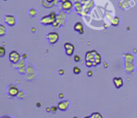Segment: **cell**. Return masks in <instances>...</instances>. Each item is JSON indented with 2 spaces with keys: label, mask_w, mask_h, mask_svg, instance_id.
Listing matches in <instances>:
<instances>
[{
  "label": "cell",
  "mask_w": 137,
  "mask_h": 118,
  "mask_svg": "<svg viewBox=\"0 0 137 118\" xmlns=\"http://www.w3.org/2000/svg\"><path fill=\"white\" fill-rule=\"evenodd\" d=\"M85 61L91 62L93 64V66L95 67V66L101 64V55L96 51L87 52L85 54Z\"/></svg>",
  "instance_id": "obj_1"
},
{
  "label": "cell",
  "mask_w": 137,
  "mask_h": 118,
  "mask_svg": "<svg viewBox=\"0 0 137 118\" xmlns=\"http://www.w3.org/2000/svg\"><path fill=\"white\" fill-rule=\"evenodd\" d=\"M46 37H47V39L49 40L50 44H55V43H56V42L58 41V39H59V35H58L56 32H51V33H49Z\"/></svg>",
  "instance_id": "obj_2"
},
{
  "label": "cell",
  "mask_w": 137,
  "mask_h": 118,
  "mask_svg": "<svg viewBox=\"0 0 137 118\" xmlns=\"http://www.w3.org/2000/svg\"><path fill=\"white\" fill-rule=\"evenodd\" d=\"M19 89L16 85H13V84H9L8 85V94L9 97H17L18 94H19Z\"/></svg>",
  "instance_id": "obj_3"
},
{
  "label": "cell",
  "mask_w": 137,
  "mask_h": 118,
  "mask_svg": "<svg viewBox=\"0 0 137 118\" xmlns=\"http://www.w3.org/2000/svg\"><path fill=\"white\" fill-rule=\"evenodd\" d=\"M20 60V54L18 52L16 51H12L9 53V61L13 64L18 63V61Z\"/></svg>",
  "instance_id": "obj_4"
},
{
  "label": "cell",
  "mask_w": 137,
  "mask_h": 118,
  "mask_svg": "<svg viewBox=\"0 0 137 118\" xmlns=\"http://www.w3.org/2000/svg\"><path fill=\"white\" fill-rule=\"evenodd\" d=\"M64 48H65V51H66V53L68 56H71L73 54V52H74V45L71 44V43H68L66 42L64 44Z\"/></svg>",
  "instance_id": "obj_5"
},
{
  "label": "cell",
  "mask_w": 137,
  "mask_h": 118,
  "mask_svg": "<svg viewBox=\"0 0 137 118\" xmlns=\"http://www.w3.org/2000/svg\"><path fill=\"white\" fill-rule=\"evenodd\" d=\"M113 83H114L116 88H117V89L121 88V87L123 86V84H124L123 80H122V78H120V77H115V78L113 79Z\"/></svg>",
  "instance_id": "obj_6"
},
{
  "label": "cell",
  "mask_w": 137,
  "mask_h": 118,
  "mask_svg": "<svg viewBox=\"0 0 137 118\" xmlns=\"http://www.w3.org/2000/svg\"><path fill=\"white\" fill-rule=\"evenodd\" d=\"M68 105H69V101L68 100H63V101H60L58 104H57V107L60 111H67L68 108Z\"/></svg>",
  "instance_id": "obj_7"
},
{
  "label": "cell",
  "mask_w": 137,
  "mask_h": 118,
  "mask_svg": "<svg viewBox=\"0 0 137 118\" xmlns=\"http://www.w3.org/2000/svg\"><path fill=\"white\" fill-rule=\"evenodd\" d=\"M5 22H6L8 25L12 26V25H14V24H15L16 20H15V18H14L12 15H7V16H6V18H5Z\"/></svg>",
  "instance_id": "obj_8"
},
{
  "label": "cell",
  "mask_w": 137,
  "mask_h": 118,
  "mask_svg": "<svg viewBox=\"0 0 137 118\" xmlns=\"http://www.w3.org/2000/svg\"><path fill=\"white\" fill-rule=\"evenodd\" d=\"M54 21H55V20H53V19L50 17V15H49V16H44V17L40 20V22H41L43 24H46V25L53 23H54Z\"/></svg>",
  "instance_id": "obj_9"
},
{
  "label": "cell",
  "mask_w": 137,
  "mask_h": 118,
  "mask_svg": "<svg viewBox=\"0 0 137 118\" xmlns=\"http://www.w3.org/2000/svg\"><path fill=\"white\" fill-rule=\"evenodd\" d=\"M74 30L78 31L80 34H83L84 33V27H83V24L80 23V22H77L74 25Z\"/></svg>",
  "instance_id": "obj_10"
},
{
  "label": "cell",
  "mask_w": 137,
  "mask_h": 118,
  "mask_svg": "<svg viewBox=\"0 0 137 118\" xmlns=\"http://www.w3.org/2000/svg\"><path fill=\"white\" fill-rule=\"evenodd\" d=\"M71 7H72V4H71V2L70 1H65V2H63V4H62V8L63 9H65V10H68V9H70L71 8Z\"/></svg>",
  "instance_id": "obj_11"
},
{
  "label": "cell",
  "mask_w": 137,
  "mask_h": 118,
  "mask_svg": "<svg viewBox=\"0 0 137 118\" xmlns=\"http://www.w3.org/2000/svg\"><path fill=\"white\" fill-rule=\"evenodd\" d=\"M42 5L45 8H51L54 5V0H42Z\"/></svg>",
  "instance_id": "obj_12"
},
{
  "label": "cell",
  "mask_w": 137,
  "mask_h": 118,
  "mask_svg": "<svg viewBox=\"0 0 137 118\" xmlns=\"http://www.w3.org/2000/svg\"><path fill=\"white\" fill-rule=\"evenodd\" d=\"M90 116H91V118H102L101 114L100 113H93V114H90Z\"/></svg>",
  "instance_id": "obj_13"
},
{
  "label": "cell",
  "mask_w": 137,
  "mask_h": 118,
  "mask_svg": "<svg viewBox=\"0 0 137 118\" xmlns=\"http://www.w3.org/2000/svg\"><path fill=\"white\" fill-rule=\"evenodd\" d=\"M119 22H120V20H119V18H118V17H115V19L113 20V22H112V23H113V25H115V26H117V25H118V23H119Z\"/></svg>",
  "instance_id": "obj_14"
},
{
  "label": "cell",
  "mask_w": 137,
  "mask_h": 118,
  "mask_svg": "<svg viewBox=\"0 0 137 118\" xmlns=\"http://www.w3.org/2000/svg\"><path fill=\"white\" fill-rule=\"evenodd\" d=\"M73 73L76 74V75L80 74V73H81V69H80V68H79V67H74V68H73Z\"/></svg>",
  "instance_id": "obj_15"
},
{
  "label": "cell",
  "mask_w": 137,
  "mask_h": 118,
  "mask_svg": "<svg viewBox=\"0 0 137 118\" xmlns=\"http://www.w3.org/2000/svg\"><path fill=\"white\" fill-rule=\"evenodd\" d=\"M6 33V28L4 27V25H0V36H4Z\"/></svg>",
  "instance_id": "obj_16"
},
{
  "label": "cell",
  "mask_w": 137,
  "mask_h": 118,
  "mask_svg": "<svg viewBox=\"0 0 137 118\" xmlns=\"http://www.w3.org/2000/svg\"><path fill=\"white\" fill-rule=\"evenodd\" d=\"M5 48L4 47H0V56L1 57H3L4 55H5Z\"/></svg>",
  "instance_id": "obj_17"
},
{
  "label": "cell",
  "mask_w": 137,
  "mask_h": 118,
  "mask_svg": "<svg viewBox=\"0 0 137 118\" xmlns=\"http://www.w3.org/2000/svg\"><path fill=\"white\" fill-rule=\"evenodd\" d=\"M24 92H22V91H20V92H19V94H18V97H19L20 99H23V98H24Z\"/></svg>",
  "instance_id": "obj_18"
},
{
  "label": "cell",
  "mask_w": 137,
  "mask_h": 118,
  "mask_svg": "<svg viewBox=\"0 0 137 118\" xmlns=\"http://www.w3.org/2000/svg\"><path fill=\"white\" fill-rule=\"evenodd\" d=\"M57 109H58V107H57V106H56H56H53V107L51 108V110H52V112H53V113H56V112L57 111Z\"/></svg>",
  "instance_id": "obj_19"
},
{
  "label": "cell",
  "mask_w": 137,
  "mask_h": 118,
  "mask_svg": "<svg viewBox=\"0 0 137 118\" xmlns=\"http://www.w3.org/2000/svg\"><path fill=\"white\" fill-rule=\"evenodd\" d=\"M50 17H51L53 20H56V13H55V12H52V13H50Z\"/></svg>",
  "instance_id": "obj_20"
},
{
  "label": "cell",
  "mask_w": 137,
  "mask_h": 118,
  "mask_svg": "<svg viewBox=\"0 0 137 118\" xmlns=\"http://www.w3.org/2000/svg\"><path fill=\"white\" fill-rule=\"evenodd\" d=\"M80 59H81V58H80L79 55H75V56H74V61H75V62H79Z\"/></svg>",
  "instance_id": "obj_21"
},
{
  "label": "cell",
  "mask_w": 137,
  "mask_h": 118,
  "mask_svg": "<svg viewBox=\"0 0 137 118\" xmlns=\"http://www.w3.org/2000/svg\"><path fill=\"white\" fill-rule=\"evenodd\" d=\"M85 65H86V67H88V68H90V67L93 66V64H92L91 62H89V61H86V62H85Z\"/></svg>",
  "instance_id": "obj_22"
},
{
  "label": "cell",
  "mask_w": 137,
  "mask_h": 118,
  "mask_svg": "<svg viewBox=\"0 0 137 118\" xmlns=\"http://www.w3.org/2000/svg\"><path fill=\"white\" fill-rule=\"evenodd\" d=\"M29 13H30L32 16H34V15H35V13H36V11H35V9H34V8H32V9L30 10V12H29Z\"/></svg>",
  "instance_id": "obj_23"
},
{
  "label": "cell",
  "mask_w": 137,
  "mask_h": 118,
  "mask_svg": "<svg viewBox=\"0 0 137 118\" xmlns=\"http://www.w3.org/2000/svg\"><path fill=\"white\" fill-rule=\"evenodd\" d=\"M93 75V72L91 71V70H89V71H87V76H89V77H91Z\"/></svg>",
  "instance_id": "obj_24"
},
{
  "label": "cell",
  "mask_w": 137,
  "mask_h": 118,
  "mask_svg": "<svg viewBox=\"0 0 137 118\" xmlns=\"http://www.w3.org/2000/svg\"><path fill=\"white\" fill-rule=\"evenodd\" d=\"M59 98L60 99H63L64 98V94H59Z\"/></svg>",
  "instance_id": "obj_25"
},
{
  "label": "cell",
  "mask_w": 137,
  "mask_h": 118,
  "mask_svg": "<svg viewBox=\"0 0 137 118\" xmlns=\"http://www.w3.org/2000/svg\"><path fill=\"white\" fill-rule=\"evenodd\" d=\"M58 73H59V74H64V70H59Z\"/></svg>",
  "instance_id": "obj_26"
},
{
  "label": "cell",
  "mask_w": 137,
  "mask_h": 118,
  "mask_svg": "<svg viewBox=\"0 0 137 118\" xmlns=\"http://www.w3.org/2000/svg\"><path fill=\"white\" fill-rule=\"evenodd\" d=\"M1 118H11L10 116H2Z\"/></svg>",
  "instance_id": "obj_27"
},
{
  "label": "cell",
  "mask_w": 137,
  "mask_h": 118,
  "mask_svg": "<svg viewBox=\"0 0 137 118\" xmlns=\"http://www.w3.org/2000/svg\"><path fill=\"white\" fill-rule=\"evenodd\" d=\"M46 111H47V112H50V111H52V110H51L50 108H47V109H46Z\"/></svg>",
  "instance_id": "obj_28"
},
{
  "label": "cell",
  "mask_w": 137,
  "mask_h": 118,
  "mask_svg": "<svg viewBox=\"0 0 137 118\" xmlns=\"http://www.w3.org/2000/svg\"><path fill=\"white\" fill-rule=\"evenodd\" d=\"M85 118H91V116L89 115V116H85Z\"/></svg>",
  "instance_id": "obj_29"
},
{
  "label": "cell",
  "mask_w": 137,
  "mask_h": 118,
  "mask_svg": "<svg viewBox=\"0 0 137 118\" xmlns=\"http://www.w3.org/2000/svg\"><path fill=\"white\" fill-rule=\"evenodd\" d=\"M72 118H78V117H77V116H73Z\"/></svg>",
  "instance_id": "obj_30"
}]
</instances>
